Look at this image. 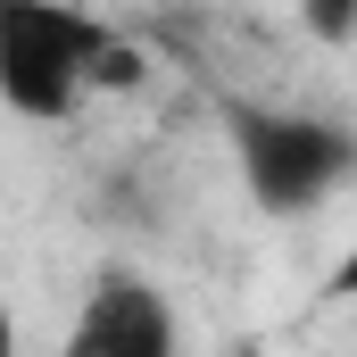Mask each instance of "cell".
Listing matches in <instances>:
<instances>
[{
  "label": "cell",
  "instance_id": "1",
  "mask_svg": "<svg viewBox=\"0 0 357 357\" xmlns=\"http://www.w3.org/2000/svg\"><path fill=\"white\" fill-rule=\"evenodd\" d=\"M225 133H233V167L241 191L266 216H307L357 175V133L316 116V108H274V100H225Z\"/></svg>",
  "mask_w": 357,
  "mask_h": 357
},
{
  "label": "cell",
  "instance_id": "2",
  "mask_svg": "<svg viewBox=\"0 0 357 357\" xmlns=\"http://www.w3.org/2000/svg\"><path fill=\"white\" fill-rule=\"evenodd\" d=\"M116 42V25H100L91 8L67 0H0V91L25 125H67L91 91L100 50Z\"/></svg>",
  "mask_w": 357,
  "mask_h": 357
},
{
  "label": "cell",
  "instance_id": "3",
  "mask_svg": "<svg viewBox=\"0 0 357 357\" xmlns=\"http://www.w3.org/2000/svg\"><path fill=\"white\" fill-rule=\"evenodd\" d=\"M175 349H183V324L167 307V291L125 266L100 274L67 324V357H175Z\"/></svg>",
  "mask_w": 357,
  "mask_h": 357
},
{
  "label": "cell",
  "instance_id": "4",
  "mask_svg": "<svg viewBox=\"0 0 357 357\" xmlns=\"http://www.w3.org/2000/svg\"><path fill=\"white\" fill-rule=\"evenodd\" d=\"M142 75H150V59H142V42H125V33H116V42L100 50V67H91V91H133Z\"/></svg>",
  "mask_w": 357,
  "mask_h": 357
},
{
  "label": "cell",
  "instance_id": "5",
  "mask_svg": "<svg viewBox=\"0 0 357 357\" xmlns=\"http://www.w3.org/2000/svg\"><path fill=\"white\" fill-rule=\"evenodd\" d=\"M299 25L341 50V42H357V0H299Z\"/></svg>",
  "mask_w": 357,
  "mask_h": 357
},
{
  "label": "cell",
  "instance_id": "6",
  "mask_svg": "<svg viewBox=\"0 0 357 357\" xmlns=\"http://www.w3.org/2000/svg\"><path fill=\"white\" fill-rule=\"evenodd\" d=\"M324 291H333V299H357V233H349V250L333 258V274H324Z\"/></svg>",
  "mask_w": 357,
  "mask_h": 357
}]
</instances>
